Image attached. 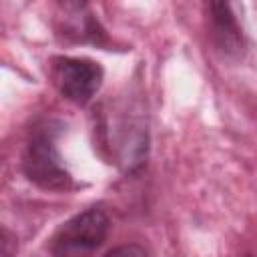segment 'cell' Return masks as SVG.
Segmentation results:
<instances>
[{
    "label": "cell",
    "instance_id": "6da1fadb",
    "mask_svg": "<svg viewBox=\"0 0 257 257\" xmlns=\"http://www.w3.org/2000/svg\"><path fill=\"white\" fill-rule=\"evenodd\" d=\"M60 128L58 120L44 118L30 128L24 145L22 171L30 183L44 191H68L74 185L56 147Z\"/></svg>",
    "mask_w": 257,
    "mask_h": 257
},
{
    "label": "cell",
    "instance_id": "7a4b0ae2",
    "mask_svg": "<svg viewBox=\"0 0 257 257\" xmlns=\"http://www.w3.org/2000/svg\"><path fill=\"white\" fill-rule=\"evenodd\" d=\"M110 219L98 205L80 211L58 227L50 241L52 257H92L106 241Z\"/></svg>",
    "mask_w": 257,
    "mask_h": 257
},
{
    "label": "cell",
    "instance_id": "3957f363",
    "mask_svg": "<svg viewBox=\"0 0 257 257\" xmlns=\"http://www.w3.org/2000/svg\"><path fill=\"white\" fill-rule=\"evenodd\" d=\"M102 133L114 163L122 171L135 173L143 167L147 159L149 133H147V120L141 114V110L133 112V106L128 110L126 108L114 110L112 116L104 118Z\"/></svg>",
    "mask_w": 257,
    "mask_h": 257
},
{
    "label": "cell",
    "instance_id": "277c9868",
    "mask_svg": "<svg viewBox=\"0 0 257 257\" xmlns=\"http://www.w3.org/2000/svg\"><path fill=\"white\" fill-rule=\"evenodd\" d=\"M104 80V70L98 62L90 58L76 56H58L52 60V82L58 92L78 104H88L94 94L100 90Z\"/></svg>",
    "mask_w": 257,
    "mask_h": 257
},
{
    "label": "cell",
    "instance_id": "5b68a950",
    "mask_svg": "<svg viewBox=\"0 0 257 257\" xmlns=\"http://www.w3.org/2000/svg\"><path fill=\"white\" fill-rule=\"evenodd\" d=\"M207 10V26L209 36L217 50L225 56H241L245 52V34L233 14L231 4L227 2H209Z\"/></svg>",
    "mask_w": 257,
    "mask_h": 257
},
{
    "label": "cell",
    "instance_id": "8992f818",
    "mask_svg": "<svg viewBox=\"0 0 257 257\" xmlns=\"http://www.w3.org/2000/svg\"><path fill=\"white\" fill-rule=\"evenodd\" d=\"M104 257H149V253L139 243H124V245L110 249Z\"/></svg>",
    "mask_w": 257,
    "mask_h": 257
},
{
    "label": "cell",
    "instance_id": "52a82bcc",
    "mask_svg": "<svg viewBox=\"0 0 257 257\" xmlns=\"http://www.w3.org/2000/svg\"><path fill=\"white\" fill-rule=\"evenodd\" d=\"M10 241H12V237H10V233L6 231V229H2V257H12V251H10Z\"/></svg>",
    "mask_w": 257,
    "mask_h": 257
}]
</instances>
